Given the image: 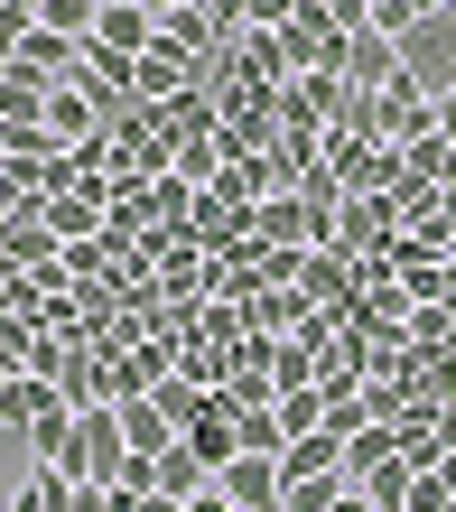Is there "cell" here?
<instances>
[{
  "mask_svg": "<svg viewBox=\"0 0 456 512\" xmlns=\"http://www.w3.org/2000/svg\"><path fill=\"white\" fill-rule=\"evenodd\" d=\"M401 66L429 84V94H456V0H447V10H429V19L401 38Z\"/></svg>",
  "mask_w": 456,
  "mask_h": 512,
  "instance_id": "cell-1",
  "label": "cell"
},
{
  "mask_svg": "<svg viewBox=\"0 0 456 512\" xmlns=\"http://www.w3.org/2000/svg\"><path fill=\"white\" fill-rule=\"evenodd\" d=\"M242 10H252V28H289L298 10H308V0H242Z\"/></svg>",
  "mask_w": 456,
  "mask_h": 512,
  "instance_id": "cell-9",
  "label": "cell"
},
{
  "mask_svg": "<svg viewBox=\"0 0 456 512\" xmlns=\"http://www.w3.org/2000/svg\"><path fill=\"white\" fill-rule=\"evenodd\" d=\"M75 56H84V38H66V28H47V19H28L19 38H10V75H28V84H66Z\"/></svg>",
  "mask_w": 456,
  "mask_h": 512,
  "instance_id": "cell-2",
  "label": "cell"
},
{
  "mask_svg": "<svg viewBox=\"0 0 456 512\" xmlns=\"http://www.w3.org/2000/svg\"><path fill=\"white\" fill-rule=\"evenodd\" d=\"M84 47H112V56H149L159 47V10H149V0H103V28Z\"/></svg>",
  "mask_w": 456,
  "mask_h": 512,
  "instance_id": "cell-4",
  "label": "cell"
},
{
  "mask_svg": "<svg viewBox=\"0 0 456 512\" xmlns=\"http://www.w3.org/2000/svg\"><path fill=\"white\" fill-rule=\"evenodd\" d=\"M94 103H103V94H75V84H56V94H47V131L94 140Z\"/></svg>",
  "mask_w": 456,
  "mask_h": 512,
  "instance_id": "cell-6",
  "label": "cell"
},
{
  "mask_svg": "<svg viewBox=\"0 0 456 512\" xmlns=\"http://www.w3.org/2000/svg\"><path fill=\"white\" fill-rule=\"evenodd\" d=\"M215 485H224L242 512H280V503H289V475H280V457H270V447H242Z\"/></svg>",
  "mask_w": 456,
  "mask_h": 512,
  "instance_id": "cell-3",
  "label": "cell"
},
{
  "mask_svg": "<svg viewBox=\"0 0 456 512\" xmlns=\"http://www.w3.org/2000/svg\"><path fill=\"white\" fill-rule=\"evenodd\" d=\"M326 512H382V503H373V494H363V485H345V494H336V503H326Z\"/></svg>",
  "mask_w": 456,
  "mask_h": 512,
  "instance_id": "cell-10",
  "label": "cell"
},
{
  "mask_svg": "<svg viewBox=\"0 0 456 512\" xmlns=\"http://www.w3.org/2000/svg\"><path fill=\"white\" fill-rule=\"evenodd\" d=\"M205 475H215V466H205V457H196V447H187V438H177V447H168V457H159V494H177V503H196V494H205Z\"/></svg>",
  "mask_w": 456,
  "mask_h": 512,
  "instance_id": "cell-5",
  "label": "cell"
},
{
  "mask_svg": "<svg viewBox=\"0 0 456 512\" xmlns=\"http://www.w3.org/2000/svg\"><path fill=\"white\" fill-rule=\"evenodd\" d=\"M280 429H289V438L326 429V391H289V401H280Z\"/></svg>",
  "mask_w": 456,
  "mask_h": 512,
  "instance_id": "cell-8",
  "label": "cell"
},
{
  "mask_svg": "<svg viewBox=\"0 0 456 512\" xmlns=\"http://www.w3.org/2000/svg\"><path fill=\"white\" fill-rule=\"evenodd\" d=\"M149 10H159V19H177V10H187V0H149Z\"/></svg>",
  "mask_w": 456,
  "mask_h": 512,
  "instance_id": "cell-11",
  "label": "cell"
},
{
  "mask_svg": "<svg viewBox=\"0 0 456 512\" xmlns=\"http://www.w3.org/2000/svg\"><path fill=\"white\" fill-rule=\"evenodd\" d=\"M38 19L66 28V38H94V28H103V0H38Z\"/></svg>",
  "mask_w": 456,
  "mask_h": 512,
  "instance_id": "cell-7",
  "label": "cell"
},
{
  "mask_svg": "<svg viewBox=\"0 0 456 512\" xmlns=\"http://www.w3.org/2000/svg\"><path fill=\"white\" fill-rule=\"evenodd\" d=\"M447 512H456V503H447Z\"/></svg>",
  "mask_w": 456,
  "mask_h": 512,
  "instance_id": "cell-12",
  "label": "cell"
}]
</instances>
